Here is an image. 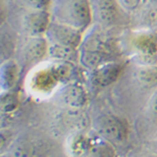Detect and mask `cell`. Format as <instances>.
Returning <instances> with one entry per match:
<instances>
[{"label":"cell","mask_w":157,"mask_h":157,"mask_svg":"<svg viewBox=\"0 0 157 157\" xmlns=\"http://www.w3.org/2000/svg\"><path fill=\"white\" fill-rule=\"evenodd\" d=\"M52 21L67 25L85 34L93 21L90 0H52L49 6Z\"/></svg>","instance_id":"6da1fadb"},{"label":"cell","mask_w":157,"mask_h":157,"mask_svg":"<svg viewBox=\"0 0 157 157\" xmlns=\"http://www.w3.org/2000/svg\"><path fill=\"white\" fill-rule=\"evenodd\" d=\"M110 61H112V52L108 43L102 39V34L88 29L78 47V63L91 71Z\"/></svg>","instance_id":"7a4b0ae2"},{"label":"cell","mask_w":157,"mask_h":157,"mask_svg":"<svg viewBox=\"0 0 157 157\" xmlns=\"http://www.w3.org/2000/svg\"><path fill=\"white\" fill-rule=\"evenodd\" d=\"M95 132L112 145L123 144L129 136V125L124 118L114 114H102L93 121Z\"/></svg>","instance_id":"3957f363"},{"label":"cell","mask_w":157,"mask_h":157,"mask_svg":"<svg viewBox=\"0 0 157 157\" xmlns=\"http://www.w3.org/2000/svg\"><path fill=\"white\" fill-rule=\"evenodd\" d=\"M93 14H95L103 27H115L125 24L129 15L116 0H95Z\"/></svg>","instance_id":"277c9868"},{"label":"cell","mask_w":157,"mask_h":157,"mask_svg":"<svg viewBox=\"0 0 157 157\" xmlns=\"http://www.w3.org/2000/svg\"><path fill=\"white\" fill-rule=\"evenodd\" d=\"M83 36L84 34L80 30L55 21L50 22L48 29L45 33V38L47 39L48 43L65 45V46L73 47V48L80 47Z\"/></svg>","instance_id":"5b68a950"},{"label":"cell","mask_w":157,"mask_h":157,"mask_svg":"<svg viewBox=\"0 0 157 157\" xmlns=\"http://www.w3.org/2000/svg\"><path fill=\"white\" fill-rule=\"evenodd\" d=\"M56 101L64 108L83 109L88 103V93L81 84L69 82L58 90Z\"/></svg>","instance_id":"8992f818"},{"label":"cell","mask_w":157,"mask_h":157,"mask_svg":"<svg viewBox=\"0 0 157 157\" xmlns=\"http://www.w3.org/2000/svg\"><path fill=\"white\" fill-rule=\"evenodd\" d=\"M52 17L48 10L26 11L21 20V26L26 37L45 36L48 29Z\"/></svg>","instance_id":"52a82bcc"},{"label":"cell","mask_w":157,"mask_h":157,"mask_svg":"<svg viewBox=\"0 0 157 157\" xmlns=\"http://www.w3.org/2000/svg\"><path fill=\"white\" fill-rule=\"evenodd\" d=\"M48 146L46 143L30 136H20L15 138L9 153L13 157H43Z\"/></svg>","instance_id":"ba28073f"},{"label":"cell","mask_w":157,"mask_h":157,"mask_svg":"<svg viewBox=\"0 0 157 157\" xmlns=\"http://www.w3.org/2000/svg\"><path fill=\"white\" fill-rule=\"evenodd\" d=\"M48 41L45 36L26 37L21 48L22 59L25 63L40 62L47 56Z\"/></svg>","instance_id":"9c48e42d"},{"label":"cell","mask_w":157,"mask_h":157,"mask_svg":"<svg viewBox=\"0 0 157 157\" xmlns=\"http://www.w3.org/2000/svg\"><path fill=\"white\" fill-rule=\"evenodd\" d=\"M123 65L116 61H110L91 70V81L97 87H108L120 78Z\"/></svg>","instance_id":"30bf717a"},{"label":"cell","mask_w":157,"mask_h":157,"mask_svg":"<svg viewBox=\"0 0 157 157\" xmlns=\"http://www.w3.org/2000/svg\"><path fill=\"white\" fill-rule=\"evenodd\" d=\"M59 121L61 126L70 131L71 134L84 132L90 125L89 117L83 109L65 108V110L61 113Z\"/></svg>","instance_id":"8fae6325"},{"label":"cell","mask_w":157,"mask_h":157,"mask_svg":"<svg viewBox=\"0 0 157 157\" xmlns=\"http://www.w3.org/2000/svg\"><path fill=\"white\" fill-rule=\"evenodd\" d=\"M20 68L18 63L9 59L0 64V90H13L19 80Z\"/></svg>","instance_id":"7c38bea8"},{"label":"cell","mask_w":157,"mask_h":157,"mask_svg":"<svg viewBox=\"0 0 157 157\" xmlns=\"http://www.w3.org/2000/svg\"><path fill=\"white\" fill-rule=\"evenodd\" d=\"M133 78L145 89H155L157 87V65L153 63L138 65L133 70Z\"/></svg>","instance_id":"4fadbf2b"},{"label":"cell","mask_w":157,"mask_h":157,"mask_svg":"<svg viewBox=\"0 0 157 157\" xmlns=\"http://www.w3.org/2000/svg\"><path fill=\"white\" fill-rule=\"evenodd\" d=\"M93 140L83 132L75 133L68 139L67 149L72 157H87Z\"/></svg>","instance_id":"5bb4252c"},{"label":"cell","mask_w":157,"mask_h":157,"mask_svg":"<svg viewBox=\"0 0 157 157\" xmlns=\"http://www.w3.org/2000/svg\"><path fill=\"white\" fill-rule=\"evenodd\" d=\"M47 56L52 60H55L57 62L75 63L78 62V48L48 43Z\"/></svg>","instance_id":"9a60e30c"},{"label":"cell","mask_w":157,"mask_h":157,"mask_svg":"<svg viewBox=\"0 0 157 157\" xmlns=\"http://www.w3.org/2000/svg\"><path fill=\"white\" fill-rule=\"evenodd\" d=\"M3 25L0 27V64L4 61L12 59V56L14 55L15 48H16V41L15 37L12 34V32L7 29H4Z\"/></svg>","instance_id":"2e32d148"},{"label":"cell","mask_w":157,"mask_h":157,"mask_svg":"<svg viewBox=\"0 0 157 157\" xmlns=\"http://www.w3.org/2000/svg\"><path fill=\"white\" fill-rule=\"evenodd\" d=\"M20 106L19 95L15 91H0V112L13 114Z\"/></svg>","instance_id":"e0dca14e"},{"label":"cell","mask_w":157,"mask_h":157,"mask_svg":"<svg viewBox=\"0 0 157 157\" xmlns=\"http://www.w3.org/2000/svg\"><path fill=\"white\" fill-rule=\"evenodd\" d=\"M115 149L111 143L101 137L98 140H93L87 157H115Z\"/></svg>","instance_id":"ac0fdd59"},{"label":"cell","mask_w":157,"mask_h":157,"mask_svg":"<svg viewBox=\"0 0 157 157\" xmlns=\"http://www.w3.org/2000/svg\"><path fill=\"white\" fill-rule=\"evenodd\" d=\"M14 140L15 137L13 135L12 130H10L9 128L0 129V155L10 151V148Z\"/></svg>","instance_id":"d6986e66"},{"label":"cell","mask_w":157,"mask_h":157,"mask_svg":"<svg viewBox=\"0 0 157 157\" xmlns=\"http://www.w3.org/2000/svg\"><path fill=\"white\" fill-rule=\"evenodd\" d=\"M52 0H20V3L26 11H36V10H48Z\"/></svg>","instance_id":"ffe728a7"},{"label":"cell","mask_w":157,"mask_h":157,"mask_svg":"<svg viewBox=\"0 0 157 157\" xmlns=\"http://www.w3.org/2000/svg\"><path fill=\"white\" fill-rule=\"evenodd\" d=\"M121 9L128 14H132L138 11L140 6H143V0H116Z\"/></svg>","instance_id":"44dd1931"},{"label":"cell","mask_w":157,"mask_h":157,"mask_svg":"<svg viewBox=\"0 0 157 157\" xmlns=\"http://www.w3.org/2000/svg\"><path fill=\"white\" fill-rule=\"evenodd\" d=\"M148 110L150 114L157 120V87L154 89L153 94L151 95L148 103Z\"/></svg>","instance_id":"7402d4cb"},{"label":"cell","mask_w":157,"mask_h":157,"mask_svg":"<svg viewBox=\"0 0 157 157\" xmlns=\"http://www.w3.org/2000/svg\"><path fill=\"white\" fill-rule=\"evenodd\" d=\"M7 16H9V10L6 0H0V27L6 23Z\"/></svg>","instance_id":"603a6c76"},{"label":"cell","mask_w":157,"mask_h":157,"mask_svg":"<svg viewBox=\"0 0 157 157\" xmlns=\"http://www.w3.org/2000/svg\"><path fill=\"white\" fill-rule=\"evenodd\" d=\"M12 121V114H6L0 112V129L9 128Z\"/></svg>","instance_id":"cb8c5ba5"},{"label":"cell","mask_w":157,"mask_h":157,"mask_svg":"<svg viewBox=\"0 0 157 157\" xmlns=\"http://www.w3.org/2000/svg\"><path fill=\"white\" fill-rule=\"evenodd\" d=\"M150 148L154 153L157 154V138L154 139V140H152L150 143Z\"/></svg>","instance_id":"d4e9b609"},{"label":"cell","mask_w":157,"mask_h":157,"mask_svg":"<svg viewBox=\"0 0 157 157\" xmlns=\"http://www.w3.org/2000/svg\"><path fill=\"white\" fill-rule=\"evenodd\" d=\"M0 157H13L11 154L9 153V152H7V153H4V154H1V155H0Z\"/></svg>","instance_id":"484cf974"},{"label":"cell","mask_w":157,"mask_h":157,"mask_svg":"<svg viewBox=\"0 0 157 157\" xmlns=\"http://www.w3.org/2000/svg\"><path fill=\"white\" fill-rule=\"evenodd\" d=\"M144 1V3L147 1V2H157V0H143Z\"/></svg>","instance_id":"4316f807"},{"label":"cell","mask_w":157,"mask_h":157,"mask_svg":"<svg viewBox=\"0 0 157 157\" xmlns=\"http://www.w3.org/2000/svg\"><path fill=\"white\" fill-rule=\"evenodd\" d=\"M147 157H157V154L154 153V154H151V155H148Z\"/></svg>","instance_id":"83f0119b"}]
</instances>
